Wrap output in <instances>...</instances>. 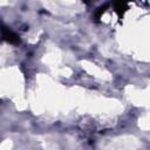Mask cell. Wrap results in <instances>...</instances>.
I'll return each mask as SVG.
<instances>
[{
  "instance_id": "6da1fadb",
  "label": "cell",
  "mask_w": 150,
  "mask_h": 150,
  "mask_svg": "<svg viewBox=\"0 0 150 150\" xmlns=\"http://www.w3.org/2000/svg\"><path fill=\"white\" fill-rule=\"evenodd\" d=\"M0 34H1V38L7 41L8 43H12V45H18L20 43V38L19 35L13 32L9 27H7L4 22L0 21Z\"/></svg>"
},
{
  "instance_id": "3957f363",
  "label": "cell",
  "mask_w": 150,
  "mask_h": 150,
  "mask_svg": "<svg viewBox=\"0 0 150 150\" xmlns=\"http://www.w3.org/2000/svg\"><path fill=\"white\" fill-rule=\"evenodd\" d=\"M108 6H109V4H104L103 6H101L100 8H97V11L95 12V19H96V20H100V18H101L102 14L105 12V9L108 8Z\"/></svg>"
},
{
  "instance_id": "7a4b0ae2",
  "label": "cell",
  "mask_w": 150,
  "mask_h": 150,
  "mask_svg": "<svg viewBox=\"0 0 150 150\" xmlns=\"http://www.w3.org/2000/svg\"><path fill=\"white\" fill-rule=\"evenodd\" d=\"M114 8H115V12L117 13V15L120 18L123 16V14L125 13V11L128 9V4L127 2H123V1H118V2H114L112 4Z\"/></svg>"
}]
</instances>
